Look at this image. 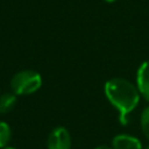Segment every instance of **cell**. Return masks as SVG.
Segmentation results:
<instances>
[{"label":"cell","mask_w":149,"mask_h":149,"mask_svg":"<svg viewBox=\"0 0 149 149\" xmlns=\"http://www.w3.org/2000/svg\"><path fill=\"white\" fill-rule=\"evenodd\" d=\"M104 92L111 105L119 112V121L126 126L129 121L130 113L136 108L140 101L137 86L125 78L115 77L105 83Z\"/></svg>","instance_id":"6da1fadb"},{"label":"cell","mask_w":149,"mask_h":149,"mask_svg":"<svg viewBox=\"0 0 149 149\" xmlns=\"http://www.w3.org/2000/svg\"><path fill=\"white\" fill-rule=\"evenodd\" d=\"M42 86V77L35 70H21L10 79V90L16 95H28L38 91Z\"/></svg>","instance_id":"7a4b0ae2"},{"label":"cell","mask_w":149,"mask_h":149,"mask_svg":"<svg viewBox=\"0 0 149 149\" xmlns=\"http://www.w3.org/2000/svg\"><path fill=\"white\" fill-rule=\"evenodd\" d=\"M71 135L65 127L58 126L54 128L47 140V149H70Z\"/></svg>","instance_id":"3957f363"},{"label":"cell","mask_w":149,"mask_h":149,"mask_svg":"<svg viewBox=\"0 0 149 149\" xmlns=\"http://www.w3.org/2000/svg\"><path fill=\"white\" fill-rule=\"evenodd\" d=\"M136 86L140 94L149 102V61L143 62L136 73Z\"/></svg>","instance_id":"277c9868"},{"label":"cell","mask_w":149,"mask_h":149,"mask_svg":"<svg viewBox=\"0 0 149 149\" xmlns=\"http://www.w3.org/2000/svg\"><path fill=\"white\" fill-rule=\"evenodd\" d=\"M113 149H142L141 141L128 134H119L112 140Z\"/></svg>","instance_id":"5b68a950"},{"label":"cell","mask_w":149,"mask_h":149,"mask_svg":"<svg viewBox=\"0 0 149 149\" xmlns=\"http://www.w3.org/2000/svg\"><path fill=\"white\" fill-rule=\"evenodd\" d=\"M16 104V94L13 92H6L0 95V113L6 114L10 112Z\"/></svg>","instance_id":"8992f818"},{"label":"cell","mask_w":149,"mask_h":149,"mask_svg":"<svg viewBox=\"0 0 149 149\" xmlns=\"http://www.w3.org/2000/svg\"><path fill=\"white\" fill-rule=\"evenodd\" d=\"M12 137V129L5 121H0V149L8 146Z\"/></svg>","instance_id":"52a82bcc"},{"label":"cell","mask_w":149,"mask_h":149,"mask_svg":"<svg viewBox=\"0 0 149 149\" xmlns=\"http://www.w3.org/2000/svg\"><path fill=\"white\" fill-rule=\"evenodd\" d=\"M140 123H141V129L143 135L149 140V106H147L142 113H141V118H140Z\"/></svg>","instance_id":"ba28073f"},{"label":"cell","mask_w":149,"mask_h":149,"mask_svg":"<svg viewBox=\"0 0 149 149\" xmlns=\"http://www.w3.org/2000/svg\"><path fill=\"white\" fill-rule=\"evenodd\" d=\"M94 149H113V148H109V147H107V146H98V147L94 148Z\"/></svg>","instance_id":"9c48e42d"},{"label":"cell","mask_w":149,"mask_h":149,"mask_svg":"<svg viewBox=\"0 0 149 149\" xmlns=\"http://www.w3.org/2000/svg\"><path fill=\"white\" fill-rule=\"evenodd\" d=\"M1 149H16V148H14V147H9V146H6V147H3V148H1Z\"/></svg>","instance_id":"30bf717a"},{"label":"cell","mask_w":149,"mask_h":149,"mask_svg":"<svg viewBox=\"0 0 149 149\" xmlns=\"http://www.w3.org/2000/svg\"><path fill=\"white\" fill-rule=\"evenodd\" d=\"M106 2H114V1H116V0H105Z\"/></svg>","instance_id":"8fae6325"},{"label":"cell","mask_w":149,"mask_h":149,"mask_svg":"<svg viewBox=\"0 0 149 149\" xmlns=\"http://www.w3.org/2000/svg\"><path fill=\"white\" fill-rule=\"evenodd\" d=\"M146 149H149V146H148V147H147V148H146Z\"/></svg>","instance_id":"7c38bea8"}]
</instances>
